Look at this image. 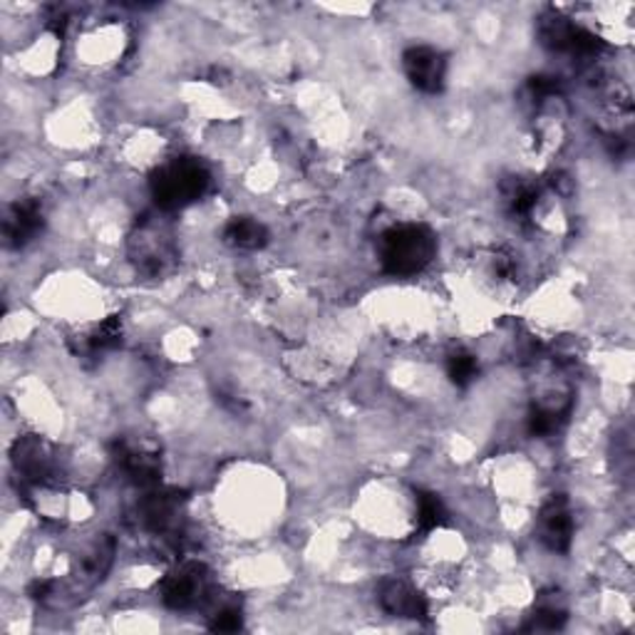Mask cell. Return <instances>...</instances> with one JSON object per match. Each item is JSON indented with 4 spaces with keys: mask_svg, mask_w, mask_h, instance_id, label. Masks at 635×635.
I'll return each instance as SVG.
<instances>
[{
    "mask_svg": "<svg viewBox=\"0 0 635 635\" xmlns=\"http://www.w3.org/2000/svg\"><path fill=\"white\" fill-rule=\"evenodd\" d=\"M211 599V573L199 561H184L161 581V601L171 611H194Z\"/></svg>",
    "mask_w": 635,
    "mask_h": 635,
    "instance_id": "5b68a950",
    "label": "cell"
},
{
    "mask_svg": "<svg viewBox=\"0 0 635 635\" xmlns=\"http://www.w3.org/2000/svg\"><path fill=\"white\" fill-rule=\"evenodd\" d=\"M501 199H504V209L514 221H527L533 216V209H537L539 199H541V189L533 184L529 179L514 177L501 184Z\"/></svg>",
    "mask_w": 635,
    "mask_h": 635,
    "instance_id": "7c38bea8",
    "label": "cell"
},
{
    "mask_svg": "<svg viewBox=\"0 0 635 635\" xmlns=\"http://www.w3.org/2000/svg\"><path fill=\"white\" fill-rule=\"evenodd\" d=\"M241 626H244V616H241L236 606H221L209 623V628L219 633H236L241 631Z\"/></svg>",
    "mask_w": 635,
    "mask_h": 635,
    "instance_id": "d6986e66",
    "label": "cell"
},
{
    "mask_svg": "<svg viewBox=\"0 0 635 635\" xmlns=\"http://www.w3.org/2000/svg\"><path fill=\"white\" fill-rule=\"evenodd\" d=\"M380 606L390 616L422 621L427 616V603L410 583L400 579H390L380 586Z\"/></svg>",
    "mask_w": 635,
    "mask_h": 635,
    "instance_id": "8fae6325",
    "label": "cell"
},
{
    "mask_svg": "<svg viewBox=\"0 0 635 635\" xmlns=\"http://www.w3.org/2000/svg\"><path fill=\"white\" fill-rule=\"evenodd\" d=\"M445 521V504L432 491H417V527L420 531H432Z\"/></svg>",
    "mask_w": 635,
    "mask_h": 635,
    "instance_id": "e0dca14e",
    "label": "cell"
},
{
    "mask_svg": "<svg viewBox=\"0 0 635 635\" xmlns=\"http://www.w3.org/2000/svg\"><path fill=\"white\" fill-rule=\"evenodd\" d=\"M402 70L412 87H417L420 93L437 95L445 87L447 57L430 45H412L402 53Z\"/></svg>",
    "mask_w": 635,
    "mask_h": 635,
    "instance_id": "ba28073f",
    "label": "cell"
},
{
    "mask_svg": "<svg viewBox=\"0 0 635 635\" xmlns=\"http://www.w3.org/2000/svg\"><path fill=\"white\" fill-rule=\"evenodd\" d=\"M437 254L435 231L425 224H398L378 241L382 271L390 276L408 278L425 271Z\"/></svg>",
    "mask_w": 635,
    "mask_h": 635,
    "instance_id": "6da1fadb",
    "label": "cell"
},
{
    "mask_svg": "<svg viewBox=\"0 0 635 635\" xmlns=\"http://www.w3.org/2000/svg\"><path fill=\"white\" fill-rule=\"evenodd\" d=\"M563 621H567V613H563L561 608L541 606V608L533 611L527 631H559L563 626Z\"/></svg>",
    "mask_w": 635,
    "mask_h": 635,
    "instance_id": "ac0fdd59",
    "label": "cell"
},
{
    "mask_svg": "<svg viewBox=\"0 0 635 635\" xmlns=\"http://www.w3.org/2000/svg\"><path fill=\"white\" fill-rule=\"evenodd\" d=\"M184 491L149 487L135 507L137 527L152 533L167 543H177L181 533V509H184Z\"/></svg>",
    "mask_w": 635,
    "mask_h": 635,
    "instance_id": "3957f363",
    "label": "cell"
},
{
    "mask_svg": "<svg viewBox=\"0 0 635 635\" xmlns=\"http://www.w3.org/2000/svg\"><path fill=\"white\" fill-rule=\"evenodd\" d=\"M10 462L20 479V489L53 487L57 479V459L53 447L45 440L35 435L18 437L13 449H10Z\"/></svg>",
    "mask_w": 635,
    "mask_h": 635,
    "instance_id": "277c9868",
    "label": "cell"
},
{
    "mask_svg": "<svg viewBox=\"0 0 635 635\" xmlns=\"http://www.w3.org/2000/svg\"><path fill=\"white\" fill-rule=\"evenodd\" d=\"M45 226V214L38 199H18L8 207L3 219V239L8 248H23Z\"/></svg>",
    "mask_w": 635,
    "mask_h": 635,
    "instance_id": "9c48e42d",
    "label": "cell"
},
{
    "mask_svg": "<svg viewBox=\"0 0 635 635\" xmlns=\"http://www.w3.org/2000/svg\"><path fill=\"white\" fill-rule=\"evenodd\" d=\"M445 370H447V378L452 380V385H457V388L465 390V388L472 385V382L477 380L479 362H477L475 356H472L469 350H455V352H449V356H447Z\"/></svg>",
    "mask_w": 635,
    "mask_h": 635,
    "instance_id": "2e32d148",
    "label": "cell"
},
{
    "mask_svg": "<svg viewBox=\"0 0 635 635\" xmlns=\"http://www.w3.org/2000/svg\"><path fill=\"white\" fill-rule=\"evenodd\" d=\"M224 241L229 246L241 251H256L264 248L268 241V231L261 221L251 216H236L231 219L224 229Z\"/></svg>",
    "mask_w": 635,
    "mask_h": 635,
    "instance_id": "5bb4252c",
    "label": "cell"
},
{
    "mask_svg": "<svg viewBox=\"0 0 635 635\" xmlns=\"http://www.w3.org/2000/svg\"><path fill=\"white\" fill-rule=\"evenodd\" d=\"M47 25H50V30H53L55 35L63 38V35H65V30H67V25H70V15H67V10H65V8H60V6H53V8H50Z\"/></svg>",
    "mask_w": 635,
    "mask_h": 635,
    "instance_id": "ffe728a7",
    "label": "cell"
},
{
    "mask_svg": "<svg viewBox=\"0 0 635 635\" xmlns=\"http://www.w3.org/2000/svg\"><path fill=\"white\" fill-rule=\"evenodd\" d=\"M209 187V169L194 157L169 159L149 179V191H152L155 204L161 211H179L197 204Z\"/></svg>",
    "mask_w": 635,
    "mask_h": 635,
    "instance_id": "7a4b0ae2",
    "label": "cell"
},
{
    "mask_svg": "<svg viewBox=\"0 0 635 635\" xmlns=\"http://www.w3.org/2000/svg\"><path fill=\"white\" fill-rule=\"evenodd\" d=\"M539 539L551 551L567 553L573 539V517L569 509V499L563 494H553L541 507L539 514Z\"/></svg>",
    "mask_w": 635,
    "mask_h": 635,
    "instance_id": "30bf717a",
    "label": "cell"
},
{
    "mask_svg": "<svg viewBox=\"0 0 635 635\" xmlns=\"http://www.w3.org/2000/svg\"><path fill=\"white\" fill-rule=\"evenodd\" d=\"M129 256H133V264L137 266V274L147 278H161L174 266L177 251L165 231L155 226L152 221H142L133 239H129Z\"/></svg>",
    "mask_w": 635,
    "mask_h": 635,
    "instance_id": "8992f818",
    "label": "cell"
},
{
    "mask_svg": "<svg viewBox=\"0 0 635 635\" xmlns=\"http://www.w3.org/2000/svg\"><path fill=\"white\" fill-rule=\"evenodd\" d=\"M119 342H123V320L113 316L105 322H99L93 332H87V336L80 338L75 352L83 358H95V356H103V352L107 350L117 348Z\"/></svg>",
    "mask_w": 635,
    "mask_h": 635,
    "instance_id": "4fadbf2b",
    "label": "cell"
},
{
    "mask_svg": "<svg viewBox=\"0 0 635 635\" xmlns=\"http://www.w3.org/2000/svg\"><path fill=\"white\" fill-rule=\"evenodd\" d=\"M113 459L127 481H133L142 489L157 487L161 475V457L157 449L119 437L113 445Z\"/></svg>",
    "mask_w": 635,
    "mask_h": 635,
    "instance_id": "52a82bcc",
    "label": "cell"
},
{
    "mask_svg": "<svg viewBox=\"0 0 635 635\" xmlns=\"http://www.w3.org/2000/svg\"><path fill=\"white\" fill-rule=\"evenodd\" d=\"M569 415V405H543V402H537L529 410L527 417V427L531 437H549L561 427V422Z\"/></svg>",
    "mask_w": 635,
    "mask_h": 635,
    "instance_id": "9a60e30c",
    "label": "cell"
}]
</instances>
